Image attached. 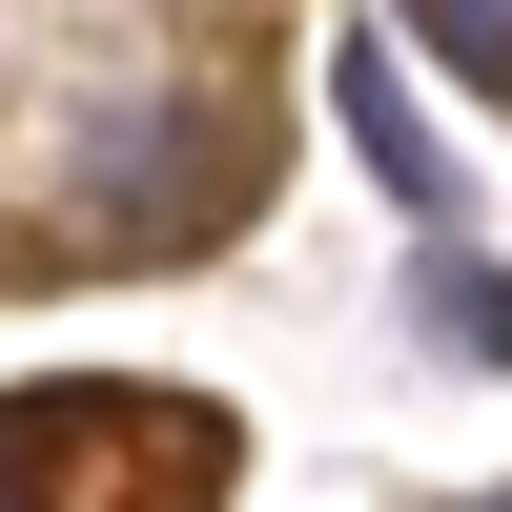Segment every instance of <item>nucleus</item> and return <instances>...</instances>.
Here are the masks:
<instances>
[{"mask_svg":"<svg viewBox=\"0 0 512 512\" xmlns=\"http://www.w3.org/2000/svg\"><path fill=\"white\" fill-rule=\"evenodd\" d=\"M451 512H492V492H451Z\"/></svg>","mask_w":512,"mask_h":512,"instance_id":"nucleus-3","label":"nucleus"},{"mask_svg":"<svg viewBox=\"0 0 512 512\" xmlns=\"http://www.w3.org/2000/svg\"><path fill=\"white\" fill-rule=\"evenodd\" d=\"M328 82H349V123H369V164H390L410 205H451V144H431V123H410V82H390V41H349V62H328Z\"/></svg>","mask_w":512,"mask_h":512,"instance_id":"nucleus-1","label":"nucleus"},{"mask_svg":"<svg viewBox=\"0 0 512 512\" xmlns=\"http://www.w3.org/2000/svg\"><path fill=\"white\" fill-rule=\"evenodd\" d=\"M410 41H431L451 82H512V0H410Z\"/></svg>","mask_w":512,"mask_h":512,"instance_id":"nucleus-2","label":"nucleus"}]
</instances>
